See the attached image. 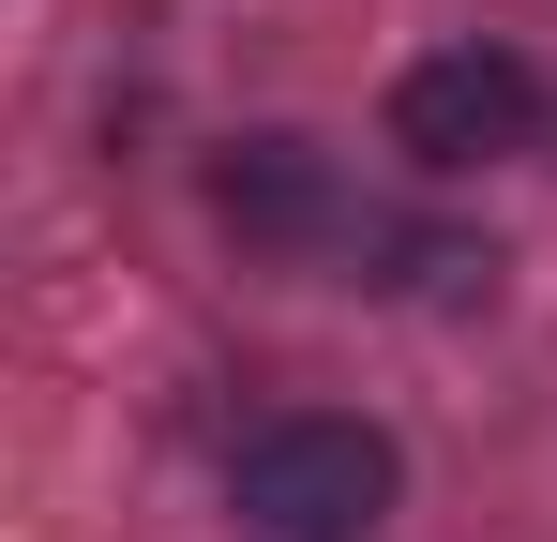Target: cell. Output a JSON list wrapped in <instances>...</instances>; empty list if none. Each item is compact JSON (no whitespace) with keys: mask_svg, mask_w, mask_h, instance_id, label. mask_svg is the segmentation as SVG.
<instances>
[{"mask_svg":"<svg viewBox=\"0 0 557 542\" xmlns=\"http://www.w3.org/2000/svg\"><path fill=\"white\" fill-rule=\"evenodd\" d=\"M392 497H407V452L376 438V422H347V407H286V422H257L242 467H226L242 542H376Z\"/></svg>","mask_w":557,"mask_h":542,"instance_id":"1","label":"cell"},{"mask_svg":"<svg viewBox=\"0 0 557 542\" xmlns=\"http://www.w3.org/2000/svg\"><path fill=\"white\" fill-rule=\"evenodd\" d=\"M528 136H543V76L512 46H482V30L392 76V151L422 181H467V167H497V151H528Z\"/></svg>","mask_w":557,"mask_h":542,"instance_id":"2","label":"cell"},{"mask_svg":"<svg viewBox=\"0 0 557 542\" xmlns=\"http://www.w3.org/2000/svg\"><path fill=\"white\" fill-rule=\"evenodd\" d=\"M211 211H226L242 257H332V242H362L347 167H332L317 136H242V151L211 167Z\"/></svg>","mask_w":557,"mask_h":542,"instance_id":"3","label":"cell"},{"mask_svg":"<svg viewBox=\"0 0 557 542\" xmlns=\"http://www.w3.org/2000/svg\"><path fill=\"white\" fill-rule=\"evenodd\" d=\"M543 136H557V121H543Z\"/></svg>","mask_w":557,"mask_h":542,"instance_id":"4","label":"cell"}]
</instances>
